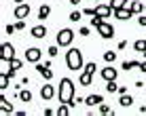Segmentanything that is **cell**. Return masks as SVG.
Segmentation results:
<instances>
[{"label":"cell","instance_id":"cb8c5ba5","mask_svg":"<svg viewBox=\"0 0 146 116\" xmlns=\"http://www.w3.org/2000/svg\"><path fill=\"white\" fill-rule=\"evenodd\" d=\"M106 91H108V93H117V91H119L117 80H108V82H106Z\"/></svg>","mask_w":146,"mask_h":116},{"label":"cell","instance_id":"f35d334b","mask_svg":"<svg viewBox=\"0 0 146 116\" xmlns=\"http://www.w3.org/2000/svg\"><path fill=\"white\" fill-rule=\"evenodd\" d=\"M83 15H87V17H93V15H95V9H85Z\"/></svg>","mask_w":146,"mask_h":116},{"label":"cell","instance_id":"d590c367","mask_svg":"<svg viewBox=\"0 0 146 116\" xmlns=\"http://www.w3.org/2000/svg\"><path fill=\"white\" fill-rule=\"evenodd\" d=\"M4 32H7V34H15V32H17V30H15V23H9V26L4 28Z\"/></svg>","mask_w":146,"mask_h":116},{"label":"cell","instance_id":"f546056e","mask_svg":"<svg viewBox=\"0 0 146 116\" xmlns=\"http://www.w3.org/2000/svg\"><path fill=\"white\" fill-rule=\"evenodd\" d=\"M15 30H17V32H23V30H26V21H23V19H17V21H15Z\"/></svg>","mask_w":146,"mask_h":116},{"label":"cell","instance_id":"1f68e13d","mask_svg":"<svg viewBox=\"0 0 146 116\" xmlns=\"http://www.w3.org/2000/svg\"><path fill=\"white\" fill-rule=\"evenodd\" d=\"M9 78H11V76H7V74H2V78H0V89H7L9 87Z\"/></svg>","mask_w":146,"mask_h":116},{"label":"cell","instance_id":"ac0fdd59","mask_svg":"<svg viewBox=\"0 0 146 116\" xmlns=\"http://www.w3.org/2000/svg\"><path fill=\"white\" fill-rule=\"evenodd\" d=\"M133 49H135V53H146V38H138L133 42Z\"/></svg>","mask_w":146,"mask_h":116},{"label":"cell","instance_id":"8992f818","mask_svg":"<svg viewBox=\"0 0 146 116\" xmlns=\"http://www.w3.org/2000/svg\"><path fill=\"white\" fill-rule=\"evenodd\" d=\"M100 76L104 78V82H108V80H117L119 70H117V68H112V65H106L104 70H100Z\"/></svg>","mask_w":146,"mask_h":116},{"label":"cell","instance_id":"7c38bea8","mask_svg":"<svg viewBox=\"0 0 146 116\" xmlns=\"http://www.w3.org/2000/svg\"><path fill=\"white\" fill-rule=\"evenodd\" d=\"M36 72L40 74L42 78H47V80H51L53 78V70H51V65H47V63H36Z\"/></svg>","mask_w":146,"mask_h":116},{"label":"cell","instance_id":"836d02e7","mask_svg":"<svg viewBox=\"0 0 146 116\" xmlns=\"http://www.w3.org/2000/svg\"><path fill=\"white\" fill-rule=\"evenodd\" d=\"M110 112H112V110H110V105H106V103H100V114H110Z\"/></svg>","mask_w":146,"mask_h":116},{"label":"cell","instance_id":"74e56055","mask_svg":"<svg viewBox=\"0 0 146 116\" xmlns=\"http://www.w3.org/2000/svg\"><path fill=\"white\" fill-rule=\"evenodd\" d=\"M89 32H91V30H89V28H85V26L78 30V34H80V36H89Z\"/></svg>","mask_w":146,"mask_h":116},{"label":"cell","instance_id":"9a60e30c","mask_svg":"<svg viewBox=\"0 0 146 116\" xmlns=\"http://www.w3.org/2000/svg\"><path fill=\"white\" fill-rule=\"evenodd\" d=\"M129 9L133 11V15H135V13L142 15V11H146V4L142 2V0H131V2H129Z\"/></svg>","mask_w":146,"mask_h":116},{"label":"cell","instance_id":"52a82bcc","mask_svg":"<svg viewBox=\"0 0 146 116\" xmlns=\"http://www.w3.org/2000/svg\"><path fill=\"white\" fill-rule=\"evenodd\" d=\"M95 15H100V17L108 19L110 15H114V9H112V4H110V2H106V4H98V7H95Z\"/></svg>","mask_w":146,"mask_h":116},{"label":"cell","instance_id":"6da1fadb","mask_svg":"<svg viewBox=\"0 0 146 116\" xmlns=\"http://www.w3.org/2000/svg\"><path fill=\"white\" fill-rule=\"evenodd\" d=\"M74 97H76V89H74L72 78H62L59 80V89H57V99L59 103H68L70 108H74Z\"/></svg>","mask_w":146,"mask_h":116},{"label":"cell","instance_id":"ab89813d","mask_svg":"<svg viewBox=\"0 0 146 116\" xmlns=\"http://www.w3.org/2000/svg\"><path fill=\"white\" fill-rule=\"evenodd\" d=\"M138 23H140V26H142V28H146V15H140Z\"/></svg>","mask_w":146,"mask_h":116},{"label":"cell","instance_id":"b9f144b4","mask_svg":"<svg viewBox=\"0 0 146 116\" xmlns=\"http://www.w3.org/2000/svg\"><path fill=\"white\" fill-rule=\"evenodd\" d=\"M140 70H142V72H146V59H144L142 63H140Z\"/></svg>","mask_w":146,"mask_h":116},{"label":"cell","instance_id":"30bf717a","mask_svg":"<svg viewBox=\"0 0 146 116\" xmlns=\"http://www.w3.org/2000/svg\"><path fill=\"white\" fill-rule=\"evenodd\" d=\"M13 15H15V19H26L28 15H30V4H28V2L17 4V7H15V11H13Z\"/></svg>","mask_w":146,"mask_h":116},{"label":"cell","instance_id":"e575fe53","mask_svg":"<svg viewBox=\"0 0 146 116\" xmlns=\"http://www.w3.org/2000/svg\"><path fill=\"white\" fill-rule=\"evenodd\" d=\"M117 49H119V51H125V49H127V40H119V44H117Z\"/></svg>","mask_w":146,"mask_h":116},{"label":"cell","instance_id":"ba28073f","mask_svg":"<svg viewBox=\"0 0 146 116\" xmlns=\"http://www.w3.org/2000/svg\"><path fill=\"white\" fill-rule=\"evenodd\" d=\"M40 57H42V51L38 47H30L26 51V61H32V63H38Z\"/></svg>","mask_w":146,"mask_h":116},{"label":"cell","instance_id":"5b68a950","mask_svg":"<svg viewBox=\"0 0 146 116\" xmlns=\"http://www.w3.org/2000/svg\"><path fill=\"white\" fill-rule=\"evenodd\" d=\"M15 57V47L11 42H2V47H0V59H7V61H11Z\"/></svg>","mask_w":146,"mask_h":116},{"label":"cell","instance_id":"ffe728a7","mask_svg":"<svg viewBox=\"0 0 146 116\" xmlns=\"http://www.w3.org/2000/svg\"><path fill=\"white\" fill-rule=\"evenodd\" d=\"M119 103H121V105H123V108H129V105H131V103H133V97H131V95H127V93H125V95H121V99H119Z\"/></svg>","mask_w":146,"mask_h":116},{"label":"cell","instance_id":"f1b7e54d","mask_svg":"<svg viewBox=\"0 0 146 116\" xmlns=\"http://www.w3.org/2000/svg\"><path fill=\"white\" fill-rule=\"evenodd\" d=\"M80 17H83V11H72L70 13V21H80Z\"/></svg>","mask_w":146,"mask_h":116},{"label":"cell","instance_id":"277c9868","mask_svg":"<svg viewBox=\"0 0 146 116\" xmlns=\"http://www.w3.org/2000/svg\"><path fill=\"white\" fill-rule=\"evenodd\" d=\"M98 32H100V36H102L104 40H110V38H114V28H112V23H108V21H102L98 26Z\"/></svg>","mask_w":146,"mask_h":116},{"label":"cell","instance_id":"3957f363","mask_svg":"<svg viewBox=\"0 0 146 116\" xmlns=\"http://www.w3.org/2000/svg\"><path fill=\"white\" fill-rule=\"evenodd\" d=\"M74 36H76V34H74L70 28H64V30H59V32H57L55 42H57L59 47H70V44H72V40H74Z\"/></svg>","mask_w":146,"mask_h":116},{"label":"cell","instance_id":"e0dca14e","mask_svg":"<svg viewBox=\"0 0 146 116\" xmlns=\"http://www.w3.org/2000/svg\"><path fill=\"white\" fill-rule=\"evenodd\" d=\"M0 110H2V114H13V103L4 99V95L0 97Z\"/></svg>","mask_w":146,"mask_h":116},{"label":"cell","instance_id":"484cf974","mask_svg":"<svg viewBox=\"0 0 146 116\" xmlns=\"http://www.w3.org/2000/svg\"><path fill=\"white\" fill-rule=\"evenodd\" d=\"M114 59H117V53H114V51H106V53H104V61H106V63H112Z\"/></svg>","mask_w":146,"mask_h":116},{"label":"cell","instance_id":"83f0119b","mask_svg":"<svg viewBox=\"0 0 146 116\" xmlns=\"http://www.w3.org/2000/svg\"><path fill=\"white\" fill-rule=\"evenodd\" d=\"M11 65H13V70H21L23 68V61H21V59H17V57H13L11 59Z\"/></svg>","mask_w":146,"mask_h":116},{"label":"cell","instance_id":"603a6c76","mask_svg":"<svg viewBox=\"0 0 146 116\" xmlns=\"http://www.w3.org/2000/svg\"><path fill=\"white\" fill-rule=\"evenodd\" d=\"M133 68H140V61H123V68L121 70L129 72V70H133Z\"/></svg>","mask_w":146,"mask_h":116},{"label":"cell","instance_id":"8d00e7d4","mask_svg":"<svg viewBox=\"0 0 146 116\" xmlns=\"http://www.w3.org/2000/svg\"><path fill=\"white\" fill-rule=\"evenodd\" d=\"M44 116H53V114H57V110H53V108H44Z\"/></svg>","mask_w":146,"mask_h":116},{"label":"cell","instance_id":"60d3db41","mask_svg":"<svg viewBox=\"0 0 146 116\" xmlns=\"http://www.w3.org/2000/svg\"><path fill=\"white\" fill-rule=\"evenodd\" d=\"M117 93H119V95H125V93H127V87H119Z\"/></svg>","mask_w":146,"mask_h":116},{"label":"cell","instance_id":"7bdbcfd3","mask_svg":"<svg viewBox=\"0 0 146 116\" xmlns=\"http://www.w3.org/2000/svg\"><path fill=\"white\" fill-rule=\"evenodd\" d=\"M70 2H72V4H78V2H80V0H70Z\"/></svg>","mask_w":146,"mask_h":116},{"label":"cell","instance_id":"4316f807","mask_svg":"<svg viewBox=\"0 0 146 116\" xmlns=\"http://www.w3.org/2000/svg\"><path fill=\"white\" fill-rule=\"evenodd\" d=\"M57 51H59V44H57V42L51 44V47H49V57L55 59V57H57Z\"/></svg>","mask_w":146,"mask_h":116},{"label":"cell","instance_id":"9c48e42d","mask_svg":"<svg viewBox=\"0 0 146 116\" xmlns=\"http://www.w3.org/2000/svg\"><path fill=\"white\" fill-rule=\"evenodd\" d=\"M38 93H40V97H42L44 102H51V99L55 97V87L47 82V84H42V87H40V91H38Z\"/></svg>","mask_w":146,"mask_h":116},{"label":"cell","instance_id":"7a4b0ae2","mask_svg":"<svg viewBox=\"0 0 146 116\" xmlns=\"http://www.w3.org/2000/svg\"><path fill=\"white\" fill-rule=\"evenodd\" d=\"M66 65H68V70H72V72L85 68V63H83V53H80L78 49H74V47L68 49V53H66Z\"/></svg>","mask_w":146,"mask_h":116},{"label":"cell","instance_id":"d6986e66","mask_svg":"<svg viewBox=\"0 0 146 116\" xmlns=\"http://www.w3.org/2000/svg\"><path fill=\"white\" fill-rule=\"evenodd\" d=\"M49 15H51V7H49V4H42V7L38 9V19H47Z\"/></svg>","mask_w":146,"mask_h":116},{"label":"cell","instance_id":"7402d4cb","mask_svg":"<svg viewBox=\"0 0 146 116\" xmlns=\"http://www.w3.org/2000/svg\"><path fill=\"white\" fill-rule=\"evenodd\" d=\"M19 99H21V102H32V93H30L28 89H23V91H19Z\"/></svg>","mask_w":146,"mask_h":116},{"label":"cell","instance_id":"5bb4252c","mask_svg":"<svg viewBox=\"0 0 146 116\" xmlns=\"http://www.w3.org/2000/svg\"><path fill=\"white\" fill-rule=\"evenodd\" d=\"M104 102V97L102 95H98V93H93V95H89V97H85V105H89V108H93V105H100Z\"/></svg>","mask_w":146,"mask_h":116},{"label":"cell","instance_id":"d6a6232c","mask_svg":"<svg viewBox=\"0 0 146 116\" xmlns=\"http://www.w3.org/2000/svg\"><path fill=\"white\" fill-rule=\"evenodd\" d=\"M95 70H98V65H95V61H89V63H85V72H95Z\"/></svg>","mask_w":146,"mask_h":116},{"label":"cell","instance_id":"8fae6325","mask_svg":"<svg viewBox=\"0 0 146 116\" xmlns=\"http://www.w3.org/2000/svg\"><path fill=\"white\" fill-rule=\"evenodd\" d=\"M133 11L129 7H123V9H114V19H121V21H127V19H131Z\"/></svg>","mask_w":146,"mask_h":116},{"label":"cell","instance_id":"4fadbf2b","mask_svg":"<svg viewBox=\"0 0 146 116\" xmlns=\"http://www.w3.org/2000/svg\"><path fill=\"white\" fill-rule=\"evenodd\" d=\"M30 34H32V38L40 40V38H44V36H47V28H44L42 23H38V26H34L32 30H30Z\"/></svg>","mask_w":146,"mask_h":116},{"label":"cell","instance_id":"4dcf8cb0","mask_svg":"<svg viewBox=\"0 0 146 116\" xmlns=\"http://www.w3.org/2000/svg\"><path fill=\"white\" fill-rule=\"evenodd\" d=\"M102 21H106V19H104V17H100V15H93V19H91V26H93V28H98Z\"/></svg>","mask_w":146,"mask_h":116},{"label":"cell","instance_id":"d4e9b609","mask_svg":"<svg viewBox=\"0 0 146 116\" xmlns=\"http://www.w3.org/2000/svg\"><path fill=\"white\" fill-rule=\"evenodd\" d=\"M68 114H70V105L68 103H62L57 108V116H68Z\"/></svg>","mask_w":146,"mask_h":116},{"label":"cell","instance_id":"2e32d148","mask_svg":"<svg viewBox=\"0 0 146 116\" xmlns=\"http://www.w3.org/2000/svg\"><path fill=\"white\" fill-rule=\"evenodd\" d=\"M78 82L83 84V87H91V82H93V74H91V72H85V70H83V74H80Z\"/></svg>","mask_w":146,"mask_h":116},{"label":"cell","instance_id":"44dd1931","mask_svg":"<svg viewBox=\"0 0 146 116\" xmlns=\"http://www.w3.org/2000/svg\"><path fill=\"white\" fill-rule=\"evenodd\" d=\"M129 2H131V0H110L112 9H123V7H129Z\"/></svg>","mask_w":146,"mask_h":116}]
</instances>
